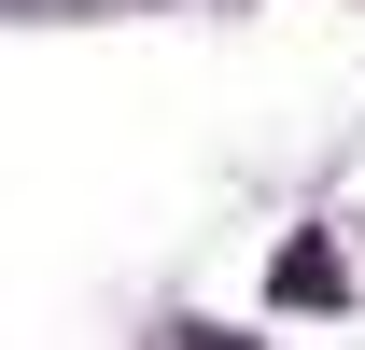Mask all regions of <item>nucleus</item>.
Wrapping results in <instances>:
<instances>
[{"label":"nucleus","instance_id":"obj_1","mask_svg":"<svg viewBox=\"0 0 365 350\" xmlns=\"http://www.w3.org/2000/svg\"><path fill=\"white\" fill-rule=\"evenodd\" d=\"M323 295H337V253L295 238V253H281V308H323Z\"/></svg>","mask_w":365,"mask_h":350}]
</instances>
